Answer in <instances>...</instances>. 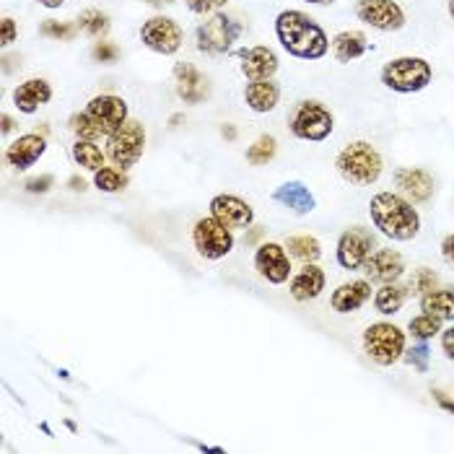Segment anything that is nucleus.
<instances>
[{
	"mask_svg": "<svg viewBox=\"0 0 454 454\" xmlns=\"http://www.w3.org/2000/svg\"><path fill=\"white\" fill-rule=\"evenodd\" d=\"M276 36L280 47L296 60H322L330 52V36L304 11L288 8L276 19Z\"/></svg>",
	"mask_w": 454,
	"mask_h": 454,
	"instance_id": "1",
	"label": "nucleus"
},
{
	"mask_svg": "<svg viewBox=\"0 0 454 454\" xmlns=\"http://www.w3.org/2000/svg\"><path fill=\"white\" fill-rule=\"evenodd\" d=\"M369 215L374 229L392 242H411L420 234L419 210L397 192H377L369 200Z\"/></svg>",
	"mask_w": 454,
	"mask_h": 454,
	"instance_id": "2",
	"label": "nucleus"
},
{
	"mask_svg": "<svg viewBox=\"0 0 454 454\" xmlns=\"http://www.w3.org/2000/svg\"><path fill=\"white\" fill-rule=\"evenodd\" d=\"M335 169L338 175L343 176L350 184H358V187H366V184H374L382 172H385V161H382V153L366 143V140H353L348 143L338 159H335Z\"/></svg>",
	"mask_w": 454,
	"mask_h": 454,
	"instance_id": "3",
	"label": "nucleus"
},
{
	"mask_svg": "<svg viewBox=\"0 0 454 454\" xmlns=\"http://www.w3.org/2000/svg\"><path fill=\"white\" fill-rule=\"evenodd\" d=\"M380 78L395 94H416L434 81V68L426 58L403 55V58H392L389 63H385Z\"/></svg>",
	"mask_w": 454,
	"mask_h": 454,
	"instance_id": "4",
	"label": "nucleus"
},
{
	"mask_svg": "<svg viewBox=\"0 0 454 454\" xmlns=\"http://www.w3.org/2000/svg\"><path fill=\"white\" fill-rule=\"evenodd\" d=\"M288 130L291 136L307 143H322L333 136L335 130V117L327 106L317 99H304L294 106L288 117Z\"/></svg>",
	"mask_w": 454,
	"mask_h": 454,
	"instance_id": "5",
	"label": "nucleus"
},
{
	"mask_svg": "<svg viewBox=\"0 0 454 454\" xmlns=\"http://www.w3.org/2000/svg\"><path fill=\"white\" fill-rule=\"evenodd\" d=\"M405 343H408L405 333L392 322H374L364 333V350L380 366L397 364L405 356Z\"/></svg>",
	"mask_w": 454,
	"mask_h": 454,
	"instance_id": "6",
	"label": "nucleus"
},
{
	"mask_svg": "<svg viewBox=\"0 0 454 454\" xmlns=\"http://www.w3.org/2000/svg\"><path fill=\"white\" fill-rule=\"evenodd\" d=\"M143 148H145V128L138 120H128L120 130L106 136V156L114 161V167H122V172L138 164Z\"/></svg>",
	"mask_w": 454,
	"mask_h": 454,
	"instance_id": "7",
	"label": "nucleus"
},
{
	"mask_svg": "<svg viewBox=\"0 0 454 454\" xmlns=\"http://www.w3.org/2000/svg\"><path fill=\"white\" fill-rule=\"evenodd\" d=\"M242 35V24L229 19L226 13H213L208 21L198 27V50L206 55H226L231 44Z\"/></svg>",
	"mask_w": 454,
	"mask_h": 454,
	"instance_id": "8",
	"label": "nucleus"
},
{
	"mask_svg": "<svg viewBox=\"0 0 454 454\" xmlns=\"http://www.w3.org/2000/svg\"><path fill=\"white\" fill-rule=\"evenodd\" d=\"M192 245L206 260H223L234 249V234L229 226H223L218 218H200L192 229Z\"/></svg>",
	"mask_w": 454,
	"mask_h": 454,
	"instance_id": "9",
	"label": "nucleus"
},
{
	"mask_svg": "<svg viewBox=\"0 0 454 454\" xmlns=\"http://www.w3.org/2000/svg\"><path fill=\"white\" fill-rule=\"evenodd\" d=\"M140 42L143 47H148L156 55H176L182 50L184 42V32L169 16H151L143 21L140 27Z\"/></svg>",
	"mask_w": 454,
	"mask_h": 454,
	"instance_id": "10",
	"label": "nucleus"
},
{
	"mask_svg": "<svg viewBox=\"0 0 454 454\" xmlns=\"http://www.w3.org/2000/svg\"><path fill=\"white\" fill-rule=\"evenodd\" d=\"M356 16L377 32H400L408 24L397 0H356Z\"/></svg>",
	"mask_w": 454,
	"mask_h": 454,
	"instance_id": "11",
	"label": "nucleus"
},
{
	"mask_svg": "<svg viewBox=\"0 0 454 454\" xmlns=\"http://www.w3.org/2000/svg\"><path fill=\"white\" fill-rule=\"evenodd\" d=\"M372 249H374V234L364 226H350L338 239V249H335L338 265L343 270H361L372 257Z\"/></svg>",
	"mask_w": 454,
	"mask_h": 454,
	"instance_id": "12",
	"label": "nucleus"
},
{
	"mask_svg": "<svg viewBox=\"0 0 454 454\" xmlns=\"http://www.w3.org/2000/svg\"><path fill=\"white\" fill-rule=\"evenodd\" d=\"M86 112L97 120L99 130L105 136H112L114 130H120L128 120H130V109H128V102L122 97H114V94H99L94 97Z\"/></svg>",
	"mask_w": 454,
	"mask_h": 454,
	"instance_id": "13",
	"label": "nucleus"
},
{
	"mask_svg": "<svg viewBox=\"0 0 454 454\" xmlns=\"http://www.w3.org/2000/svg\"><path fill=\"white\" fill-rule=\"evenodd\" d=\"M254 270L273 286H283L291 278V260L286 254V247L278 242H265L254 249Z\"/></svg>",
	"mask_w": 454,
	"mask_h": 454,
	"instance_id": "14",
	"label": "nucleus"
},
{
	"mask_svg": "<svg viewBox=\"0 0 454 454\" xmlns=\"http://www.w3.org/2000/svg\"><path fill=\"white\" fill-rule=\"evenodd\" d=\"M176 97L184 105H203L210 97L208 78L195 68L192 63H176L175 66Z\"/></svg>",
	"mask_w": 454,
	"mask_h": 454,
	"instance_id": "15",
	"label": "nucleus"
},
{
	"mask_svg": "<svg viewBox=\"0 0 454 454\" xmlns=\"http://www.w3.org/2000/svg\"><path fill=\"white\" fill-rule=\"evenodd\" d=\"M210 215L218 218L229 229H247L254 221L252 206L242 198H237V195H215L210 200Z\"/></svg>",
	"mask_w": 454,
	"mask_h": 454,
	"instance_id": "16",
	"label": "nucleus"
},
{
	"mask_svg": "<svg viewBox=\"0 0 454 454\" xmlns=\"http://www.w3.org/2000/svg\"><path fill=\"white\" fill-rule=\"evenodd\" d=\"M239 60H242L239 68L247 81H268L278 73V55L265 44L239 50Z\"/></svg>",
	"mask_w": 454,
	"mask_h": 454,
	"instance_id": "17",
	"label": "nucleus"
},
{
	"mask_svg": "<svg viewBox=\"0 0 454 454\" xmlns=\"http://www.w3.org/2000/svg\"><path fill=\"white\" fill-rule=\"evenodd\" d=\"M364 273H366V280H372V283H382V286L395 283L405 273V260L397 249H377L366 260Z\"/></svg>",
	"mask_w": 454,
	"mask_h": 454,
	"instance_id": "18",
	"label": "nucleus"
},
{
	"mask_svg": "<svg viewBox=\"0 0 454 454\" xmlns=\"http://www.w3.org/2000/svg\"><path fill=\"white\" fill-rule=\"evenodd\" d=\"M47 151V140L36 133H27V136H19L8 148H5V161L19 169V172H27L29 167H35L36 161L44 156Z\"/></svg>",
	"mask_w": 454,
	"mask_h": 454,
	"instance_id": "19",
	"label": "nucleus"
},
{
	"mask_svg": "<svg viewBox=\"0 0 454 454\" xmlns=\"http://www.w3.org/2000/svg\"><path fill=\"white\" fill-rule=\"evenodd\" d=\"M395 184L411 203H426L434 195V175L419 167H403L395 172Z\"/></svg>",
	"mask_w": 454,
	"mask_h": 454,
	"instance_id": "20",
	"label": "nucleus"
},
{
	"mask_svg": "<svg viewBox=\"0 0 454 454\" xmlns=\"http://www.w3.org/2000/svg\"><path fill=\"white\" fill-rule=\"evenodd\" d=\"M369 299H372V280H348V283H343V286H338V288L333 291L330 307H333L338 315H350V312H358Z\"/></svg>",
	"mask_w": 454,
	"mask_h": 454,
	"instance_id": "21",
	"label": "nucleus"
},
{
	"mask_svg": "<svg viewBox=\"0 0 454 454\" xmlns=\"http://www.w3.org/2000/svg\"><path fill=\"white\" fill-rule=\"evenodd\" d=\"M52 102V86L44 78H29L13 89V106L24 114H35L39 106Z\"/></svg>",
	"mask_w": 454,
	"mask_h": 454,
	"instance_id": "22",
	"label": "nucleus"
},
{
	"mask_svg": "<svg viewBox=\"0 0 454 454\" xmlns=\"http://www.w3.org/2000/svg\"><path fill=\"white\" fill-rule=\"evenodd\" d=\"M325 283H327L325 270L317 262H304V268L291 278L288 291L296 301H312L325 291Z\"/></svg>",
	"mask_w": 454,
	"mask_h": 454,
	"instance_id": "23",
	"label": "nucleus"
},
{
	"mask_svg": "<svg viewBox=\"0 0 454 454\" xmlns=\"http://www.w3.org/2000/svg\"><path fill=\"white\" fill-rule=\"evenodd\" d=\"M245 102L254 114H268L273 112L280 102V86L268 78V81H249L245 89Z\"/></svg>",
	"mask_w": 454,
	"mask_h": 454,
	"instance_id": "24",
	"label": "nucleus"
},
{
	"mask_svg": "<svg viewBox=\"0 0 454 454\" xmlns=\"http://www.w3.org/2000/svg\"><path fill=\"white\" fill-rule=\"evenodd\" d=\"M273 200L286 206L288 210H294L296 215H307L315 210V195L301 184V182H286L280 184L278 190L273 192Z\"/></svg>",
	"mask_w": 454,
	"mask_h": 454,
	"instance_id": "25",
	"label": "nucleus"
},
{
	"mask_svg": "<svg viewBox=\"0 0 454 454\" xmlns=\"http://www.w3.org/2000/svg\"><path fill=\"white\" fill-rule=\"evenodd\" d=\"M330 47H333V55H335L338 63H353V60H358L366 52L369 42H366V35L350 32L348 29V32H338V35L333 36Z\"/></svg>",
	"mask_w": 454,
	"mask_h": 454,
	"instance_id": "26",
	"label": "nucleus"
},
{
	"mask_svg": "<svg viewBox=\"0 0 454 454\" xmlns=\"http://www.w3.org/2000/svg\"><path fill=\"white\" fill-rule=\"evenodd\" d=\"M420 312L442 322H454V288H434L420 296Z\"/></svg>",
	"mask_w": 454,
	"mask_h": 454,
	"instance_id": "27",
	"label": "nucleus"
},
{
	"mask_svg": "<svg viewBox=\"0 0 454 454\" xmlns=\"http://www.w3.org/2000/svg\"><path fill=\"white\" fill-rule=\"evenodd\" d=\"M408 286H400L397 280L395 283H385L377 294H374V307H377V312L380 315H397L403 307H405V301H408Z\"/></svg>",
	"mask_w": 454,
	"mask_h": 454,
	"instance_id": "28",
	"label": "nucleus"
},
{
	"mask_svg": "<svg viewBox=\"0 0 454 454\" xmlns=\"http://www.w3.org/2000/svg\"><path fill=\"white\" fill-rule=\"evenodd\" d=\"M70 156L86 172H99L105 167V153L97 145V140H75L73 148H70Z\"/></svg>",
	"mask_w": 454,
	"mask_h": 454,
	"instance_id": "29",
	"label": "nucleus"
},
{
	"mask_svg": "<svg viewBox=\"0 0 454 454\" xmlns=\"http://www.w3.org/2000/svg\"><path fill=\"white\" fill-rule=\"evenodd\" d=\"M286 249L291 257L301 260V262H317L322 257V247L317 242L315 237L309 234H296V237H288L286 239Z\"/></svg>",
	"mask_w": 454,
	"mask_h": 454,
	"instance_id": "30",
	"label": "nucleus"
},
{
	"mask_svg": "<svg viewBox=\"0 0 454 454\" xmlns=\"http://www.w3.org/2000/svg\"><path fill=\"white\" fill-rule=\"evenodd\" d=\"M276 153H278V140L273 138V136H260L247 148V161L254 164V167H262V164L273 161Z\"/></svg>",
	"mask_w": 454,
	"mask_h": 454,
	"instance_id": "31",
	"label": "nucleus"
},
{
	"mask_svg": "<svg viewBox=\"0 0 454 454\" xmlns=\"http://www.w3.org/2000/svg\"><path fill=\"white\" fill-rule=\"evenodd\" d=\"M78 29L86 36H91V39H102V36H106V32H109V19H106V13H102V11L89 8V11L81 13Z\"/></svg>",
	"mask_w": 454,
	"mask_h": 454,
	"instance_id": "32",
	"label": "nucleus"
},
{
	"mask_svg": "<svg viewBox=\"0 0 454 454\" xmlns=\"http://www.w3.org/2000/svg\"><path fill=\"white\" fill-rule=\"evenodd\" d=\"M408 333L420 340V343H426V340H431V338H436L439 333H442V319H436V317L431 315H419L411 319V325H408Z\"/></svg>",
	"mask_w": 454,
	"mask_h": 454,
	"instance_id": "33",
	"label": "nucleus"
},
{
	"mask_svg": "<svg viewBox=\"0 0 454 454\" xmlns=\"http://www.w3.org/2000/svg\"><path fill=\"white\" fill-rule=\"evenodd\" d=\"M94 184L102 190V192H122L128 187V176L122 175L120 169H112V167H102L99 172H94Z\"/></svg>",
	"mask_w": 454,
	"mask_h": 454,
	"instance_id": "34",
	"label": "nucleus"
},
{
	"mask_svg": "<svg viewBox=\"0 0 454 454\" xmlns=\"http://www.w3.org/2000/svg\"><path fill=\"white\" fill-rule=\"evenodd\" d=\"M70 130L75 133V138L78 140H97L99 136H105V133L99 130L97 120H94L89 112H78V114H73V117H70Z\"/></svg>",
	"mask_w": 454,
	"mask_h": 454,
	"instance_id": "35",
	"label": "nucleus"
},
{
	"mask_svg": "<svg viewBox=\"0 0 454 454\" xmlns=\"http://www.w3.org/2000/svg\"><path fill=\"white\" fill-rule=\"evenodd\" d=\"M439 283V276L431 268H416L413 276L408 278V294L413 296H426L428 291H434Z\"/></svg>",
	"mask_w": 454,
	"mask_h": 454,
	"instance_id": "36",
	"label": "nucleus"
},
{
	"mask_svg": "<svg viewBox=\"0 0 454 454\" xmlns=\"http://www.w3.org/2000/svg\"><path fill=\"white\" fill-rule=\"evenodd\" d=\"M229 0H184V5L195 13V16H213L218 13Z\"/></svg>",
	"mask_w": 454,
	"mask_h": 454,
	"instance_id": "37",
	"label": "nucleus"
},
{
	"mask_svg": "<svg viewBox=\"0 0 454 454\" xmlns=\"http://www.w3.org/2000/svg\"><path fill=\"white\" fill-rule=\"evenodd\" d=\"M16 39H19V27H16V21H13L11 16H3V21H0V44H3V47H11Z\"/></svg>",
	"mask_w": 454,
	"mask_h": 454,
	"instance_id": "38",
	"label": "nucleus"
},
{
	"mask_svg": "<svg viewBox=\"0 0 454 454\" xmlns=\"http://www.w3.org/2000/svg\"><path fill=\"white\" fill-rule=\"evenodd\" d=\"M42 35L55 36V39H70L75 35V29L70 24H58V21H44L42 24Z\"/></svg>",
	"mask_w": 454,
	"mask_h": 454,
	"instance_id": "39",
	"label": "nucleus"
},
{
	"mask_svg": "<svg viewBox=\"0 0 454 454\" xmlns=\"http://www.w3.org/2000/svg\"><path fill=\"white\" fill-rule=\"evenodd\" d=\"M52 175H42V176H32V179H27V190L32 192V195H42V192H47L50 187H52Z\"/></svg>",
	"mask_w": 454,
	"mask_h": 454,
	"instance_id": "40",
	"label": "nucleus"
},
{
	"mask_svg": "<svg viewBox=\"0 0 454 454\" xmlns=\"http://www.w3.org/2000/svg\"><path fill=\"white\" fill-rule=\"evenodd\" d=\"M94 58L102 60V63H114V60H117V47L109 44V42H99V44L94 47Z\"/></svg>",
	"mask_w": 454,
	"mask_h": 454,
	"instance_id": "41",
	"label": "nucleus"
},
{
	"mask_svg": "<svg viewBox=\"0 0 454 454\" xmlns=\"http://www.w3.org/2000/svg\"><path fill=\"white\" fill-rule=\"evenodd\" d=\"M442 350H444V356L450 361H454V325L447 327V330H442Z\"/></svg>",
	"mask_w": 454,
	"mask_h": 454,
	"instance_id": "42",
	"label": "nucleus"
},
{
	"mask_svg": "<svg viewBox=\"0 0 454 454\" xmlns=\"http://www.w3.org/2000/svg\"><path fill=\"white\" fill-rule=\"evenodd\" d=\"M426 358H428V348L426 346H419V348L411 350V356H408V361L413 364V366H419L420 372L426 369Z\"/></svg>",
	"mask_w": 454,
	"mask_h": 454,
	"instance_id": "43",
	"label": "nucleus"
},
{
	"mask_svg": "<svg viewBox=\"0 0 454 454\" xmlns=\"http://www.w3.org/2000/svg\"><path fill=\"white\" fill-rule=\"evenodd\" d=\"M442 257L447 260V265H452L454 268V234H447V237L442 239Z\"/></svg>",
	"mask_w": 454,
	"mask_h": 454,
	"instance_id": "44",
	"label": "nucleus"
},
{
	"mask_svg": "<svg viewBox=\"0 0 454 454\" xmlns=\"http://www.w3.org/2000/svg\"><path fill=\"white\" fill-rule=\"evenodd\" d=\"M434 397H436V403H439V405H442L444 411L454 413V403L450 400V397H447V395H444V392H439V389H436V392H434Z\"/></svg>",
	"mask_w": 454,
	"mask_h": 454,
	"instance_id": "45",
	"label": "nucleus"
},
{
	"mask_svg": "<svg viewBox=\"0 0 454 454\" xmlns=\"http://www.w3.org/2000/svg\"><path fill=\"white\" fill-rule=\"evenodd\" d=\"M39 5H44V8H50V11H55V8H60V5H66V0H35Z\"/></svg>",
	"mask_w": 454,
	"mask_h": 454,
	"instance_id": "46",
	"label": "nucleus"
},
{
	"mask_svg": "<svg viewBox=\"0 0 454 454\" xmlns=\"http://www.w3.org/2000/svg\"><path fill=\"white\" fill-rule=\"evenodd\" d=\"M68 184L73 187V190H86V182H83V179H78V176H73Z\"/></svg>",
	"mask_w": 454,
	"mask_h": 454,
	"instance_id": "47",
	"label": "nucleus"
},
{
	"mask_svg": "<svg viewBox=\"0 0 454 454\" xmlns=\"http://www.w3.org/2000/svg\"><path fill=\"white\" fill-rule=\"evenodd\" d=\"M13 130V120L8 114H3V133H11Z\"/></svg>",
	"mask_w": 454,
	"mask_h": 454,
	"instance_id": "48",
	"label": "nucleus"
},
{
	"mask_svg": "<svg viewBox=\"0 0 454 454\" xmlns=\"http://www.w3.org/2000/svg\"><path fill=\"white\" fill-rule=\"evenodd\" d=\"M304 3H309V5H333L335 0H304Z\"/></svg>",
	"mask_w": 454,
	"mask_h": 454,
	"instance_id": "49",
	"label": "nucleus"
},
{
	"mask_svg": "<svg viewBox=\"0 0 454 454\" xmlns=\"http://www.w3.org/2000/svg\"><path fill=\"white\" fill-rule=\"evenodd\" d=\"M143 3H148V5H164V3H172V0H143Z\"/></svg>",
	"mask_w": 454,
	"mask_h": 454,
	"instance_id": "50",
	"label": "nucleus"
},
{
	"mask_svg": "<svg viewBox=\"0 0 454 454\" xmlns=\"http://www.w3.org/2000/svg\"><path fill=\"white\" fill-rule=\"evenodd\" d=\"M447 11H450V16H452V21H454V0H450V3H447Z\"/></svg>",
	"mask_w": 454,
	"mask_h": 454,
	"instance_id": "51",
	"label": "nucleus"
}]
</instances>
